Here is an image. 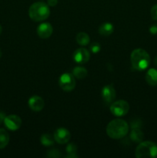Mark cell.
I'll return each mask as SVG.
<instances>
[{
    "label": "cell",
    "instance_id": "8992f818",
    "mask_svg": "<svg viewBox=\"0 0 157 158\" xmlns=\"http://www.w3.org/2000/svg\"><path fill=\"white\" fill-rule=\"evenodd\" d=\"M129 110V105L127 101L123 100L112 102L110 106V111L115 117H123Z\"/></svg>",
    "mask_w": 157,
    "mask_h": 158
},
{
    "label": "cell",
    "instance_id": "d4e9b609",
    "mask_svg": "<svg viewBox=\"0 0 157 158\" xmlns=\"http://www.w3.org/2000/svg\"><path fill=\"white\" fill-rule=\"evenodd\" d=\"M149 32L152 35H156L157 34V25H154L149 28Z\"/></svg>",
    "mask_w": 157,
    "mask_h": 158
},
{
    "label": "cell",
    "instance_id": "d6986e66",
    "mask_svg": "<svg viewBox=\"0 0 157 158\" xmlns=\"http://www.w3.org/2000/svg\"><path fill=\"white\" fill-rule=\"evenodd\" d=\"M54 136L49 134H43L40 137V142L45 147H50L54 144Z\"/></svg>",
    "mask_w": 157,
    "mask_h": 158
},
{
    "label": "cell",
    "instance_id": "5bb4252c",
    "mask_svg": "<svg viewBox=\"0 0 157 158\" xmlns=\"http://www.w3.org/2000/svg\"><path fill=\"white\" fill-rule=\"evenodd\" d=\"M114 26L110 23H105L102 24L99 28V33L101 35L109 36L113 32Z\"/></svg>",
    "mask_w": 157,
    "mask_h": 158
},
{
    "label": "cell",
    "instance_id": "7c38bea8",
    "mask_svg": "<svg viewBox=\"0 0 157 158\" xmlns=\"http://www.w3.org/2000/svg\"><path fill=\"white\" fill-rule=\"evenodd\" d=\"M28 104H29V108H30L32 110L35 111V112H38V111H41L42 110L44 107V100L42 97H40L39 96H32L29 99V101H28Z\"/></svg>",
    "mask_w": 157,
    "mask_h": 158
},
{
    "label": "cell",
    "instance_id": "4316f807",
    "mask_svg": "<svg viewBox=\"0 0 157 158\" xmlns=\"http://www.w3.org/2000/svg\"><path fill=\"white\" fill-rule=\"evenodd\" d=\"M6 117V114H5V113L0 112V125H1L3 122H4Z\"/></svg>",
    "mask_w": 157,
    "mask_h": 158
},
{
    "label": "cell",
    "instance_id": "ac0fdd59",
    "mask_svg": "<svg viewBox=\"0 0 157 158\" xmlns=\"http://www.w3.org/2000/svg\"><path fill=\"white\" fill-rule=\"evenodd\" d=\"M9 142V135L5 129L0 128V149H3Z\"/></svg>",
    "mask_w": 157,
    "mask_h": 158
},
{
    "label": "cell",
    "instance_id": "2e32d148",
    "mask_svg": "<svg viewBox=\"0 0 157 158\" xmlns=\"http://www.w3.org/2000/svg\"><path fill=\"white\" fill-rule=\"evenodd\" d=\"M72 75L78 80H83L87 77L88 71L86 68L83 66H76L72 70Z\"/></svg>",
    "mask_w": 157,
    "mask_h": 158
},
{
    "label": "cell",
    "instance_id": "44dd1931",
    "mask_svg": "<svg viewBox=\"0 0 157 158\" xmlns=\"http://www.w3.org/2000/svg\"><path fill=\"white\" fill-rule=\"evenodd\" d=\"M62 156L61 153L57 149H52L50 150L47 152V157H52V158H58Z\"/></svg>",
    "mask_w": 157,
    "mask_h": 158
},
{
    "label": "cell",
    "instance_id": "603a6c76",
    "mask_svg": "<svg viewBox=\"0 0 157 158\" xmlns=\"http://www.w3.org/2000/svg\"><path fill=\"white\" fill-rule=\"evenodd\" d=\"M131 128L134 129V128H141L142 127V121L139 119H135L131 122Z\"/></svg>",
    "mask_w": 157,
    "mask_h": 158
},
{
    "label": "cell",
    "instance_id": "9a60e30c",
    "mask_svg": "<svg viewBox=\"0 0 157 158\" xmlns=\"http://www.w3.org/2000/svg\"><path fill=\"white\" fill-rule=\"evenodd\" d=\"M143 138H144V134L140 128L132 129V131L130 133V139L132 141L135 143H140L143 141Z\"/></svg>",
    "mask_w": 157,
    "mask_h": 158
},
{
    "label": "cell",
    "instance_id": "6da1fadb",
    "mask_svg": "<svg viewBox=\"0 0 157 158\" xmlns=\"http://www.w3.org/2000/svg\"><path fill=\"white\" fill-rule=\"evenodd\" d=\"M129 132V125L122 119H115L108 123L106 134L110 138L119 140L126 136Z\"/></svg>",
    "mask_w": 157,
    "mask_h": 158
},
{
    "label": "cell",
    "instance_id": "f1b7e54d",
    "mask_svg": "<svg viewBox=\"0 0 157 158\" xmlns=\"http://www.w3.org/2000/svg\"><path fill=\"white\" fill-rule=\"evenodd\" d=\"M2 26H1V25H0V34H1V32H2Z\"/></svg>",
    "mask_w": 157,
    "mask_h": 158
},
{
    "label": "cell",
    "instance_id": "484cf974",
    "mask_svg": "<svg viewBox=\"0 0 157 158\" xmlns=\"http://www.w3.org/2000/svg\"><path fill=\"white\" fill-rule=\"evenodd\" d=\"M48 6H52V7H54L57 5L58 3V0H48L47 1Z\"/></svg>",
    "mask_w": 157,
    "mask_h": 158
},
{
    "label": "cell",
    "instance_id": "8fae6325",
    "mask_svg": "<svg viewBox=\"0 0 157 158\" xmlns=\"http://www.w3.org/2000/svg\"><path fill=\"white\" fill-rule=\"evenodd\" d=\"M53 28L49 23H42L37 28V34L41 39H47L52 35Z\"/></svg>",
    "mask_w": 157,
    "mask_h": 158
},
{
    "label": "cell",
    "instance_id": "4fadbf2b",
    "mask_svg": "<svg viewBox=\"0 0 157 158\" xmlns=\"http://www.w3.org/2000/svg\"><path fill=\"white\" fill-rule=\"evenodd\" d=\"M146 81L150 86H157V69L151 68L146 74Z\"/></svg>",
    "mask_w": 157,
    "mask_h": 158
},
{
    "label": "cell",
    "instance_id": "9c48e42d",
    "mask_svg": "<svg viewBox=\"0 0 157 158\" xmlns=\"http://www.w3.org/2000/svg\"><path fill=\"white\" fill-rule=\"evenodd\" d=\"M54 139L55 141L59 144H65L68 143L71 138L70 132L64 127H59L54 133Z\"/></svg>",
    "mask_w": 157,
    "mask_h": 158
},
{
    "label": "cell",
    "instance_id": "3957f363",
    "mask_svg": "<svg viewBox=\"0 0 157 158\" xmlns=\"http://www.w3.org/2000/svg\"><path fill=\"white\" fill-rule=\"evenodd\" d=\"M50 15V10L47 4L42 2H35L29 7V15L35 22H42L47 19Z\"/></svg>",
    "mask_w": 157,
    "mask_h": 158
},
{
    "label": "cell",
    "instance_id": "ffe728a7",
    "mask_svg": "<svg viewBox=\"0 0 157 158\" xmlns=\"http://www.w3.org/2000/svg\"><path fill=\"white\" fill-rule=\"evenodd\" d=\"M66 151L67 152V156L66 157L69 158L78 157V155L76 154L77 153V147L75 143H69L66 147Z\"/></svg>",
    "mask_w": 157,
    "mask_h": 158
},
{
    "label": "cell",
    "instance_id": "83f0119b",
    "mask_svg": "<svg viewBox=\"0 0 157 158\" xmlns=\"http://www.w3.org/2000/svg\"><path fill=\"white\" fill-rule=\"evenodd\" d=\"M154 64H155V66L157 67V56L155 57V59H154Z\"/></svg>",
    "mask_w": 157,
    "mask_h": 158
},
{
    "label": "cell",
    "instance_id": "7402d4cb",
    "mask_svg": "<svg viewBox=\"0 0 157 158\" xmlns=\"http://www.w3.org/2000/svg\"><path fill=\"white\" fill-rule=\"evenodd\" d=\"M100 49H101V46L99 45V43H92V44H91L90 50L92 53H94V54L98 53V52L100 51Z\"/></svg>",
    "mask_w": 157,
    "mask_h": 158
},
{
    "label": "cell",
    "instance_id": "5b68a950",
    "mask_svg": "<svg viewBox=\"0 0 157 158\" xmlns=\"http://www.w3.org/2000/svg\"><path fill=\"white\" fill-rule=\"evenodd\" d=\"M58 85L62 90L70 92L75 87V77L69 73H65L62 74L58 80Z\"/></svg>",
    "mask_w": 157,
    "mask_h": 158
},
{
    "label": "cell",
    "instance_id": "30bf717a",
    "mask_svg": "<svg viewBox=\"0 0 157 158\" xmlns=\"http://www.w3.org/2000/svg\"><path fill=\"white\" fill-rule=\"evenodd\" d=\"M116 96V92L112 85L109 84L102 89V97L106 103H112Z\"/></svg>",
    "mask_w": 157,
    "mask_h": 158
},
{
    "label": "cell",
    "instance_id": "7a4b0ae2",
    "mask_svg": "<svg viewBox=\"0 0 157 158\" xmlns=\"http://www.w3.org/2000/svg\"><path fill=\"white\" fill-rule=\"evenodd\" d=\"M130 60L132 67L138 71L145 70L150 64V56L143 49H136L132 51Z\"/></svg>",
    "mask_w": 157,
    "mask_h": 158
},
{
    "label": "cell",
    "instance_id": "277c9868",
    "mask_svg": "<svg viewBox=\"0 0 157 158\" xmlns=\"http://www.w3.org/2000/svg\"><path fill=\"white\" fill-rule=\"evenodd\" d=\"M137 158H155L157 157V145L152 141L140 142L135 149Z\"/></svg>",
    "mask_w": 157,
    "mask_h": 158
},
{
    "label": "cell",
    "instance_id": "e0dca14e",
    "mask_svg": "<svg viewBox=\"0 0 157 158\" xmlns=\"http://www.w3.org/2000/svg\"><path fill=\"white\" fill-rule=\"evenodd\" d=\"M76 42L78 44H79L82 46H87L89 42H90V38H89V35L87 33L82 32L77 34Z\"/></svg>",
    "mask_w": 157,
    "mask_h": 158
},
{
    "label": "cell",
    "instance_id": "cb8c5ba5",
    "mask_svg": "<svg viewBox=\"0 0 157 158\" xmlns=\"http://www.w3.org/2000/svg\"><path fill=\"white\" fill-rule=\"evenodd\" d=\"M151 17H152V19L157 20V4L154 5L153 6L151 9Z\"/></svg>",
    "mask_w": 157,
    "mask_h": 158
},
{
    "label": "cell",
    "instance_id": "ba28073f",
    "mask_svg": "<svg viewBox=\"0 0 157 158\" xmlns=\"http://www.w3.org/2000/svg\"><path fill=\"white\" fill-rule=\"evenodd\" d=\"M72 59L76 63L84 64V63H87L90 59V53L85 48H79L73 52Z\"/></svg>",
    "mask_w": 157,
    "mask_h": 158
},
{
    "label": "cell",
    "instance_id": "f546056e",
    "mask_svg": "<svg viewBox=\"0 0 157 158\" xmlns=\"http://www.w3.org/2000/svg\"><path fill=\"white\" fill-rule=\"evenodd\" d=\"M1 56H2V50L1 49H0V58H1Z\"/></svg>",
    "mask_w": 157,
    "mask_h": 158
},
{
    "label": "cell",
    "instance_id": "52a82bcc",
    "mask_svg": "<svg viewBox=\"0 0 157 158\" xmlns=\"http://www.w3.org/2000/svg\"><path fill=\"white\" fill-rule=\"evenodd\" d=\"M4 123L6 127L12 131H17L20 128L22 125V120L18 116L15 114L6 116L5 118Z\"/></svg>",
    "mask_w": 157,
    "mask_h": 158
}]
</instances>
